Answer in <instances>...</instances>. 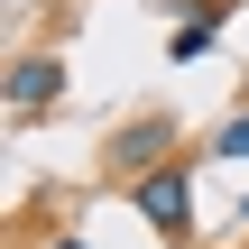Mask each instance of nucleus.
<instances>
[{
	"mask_svg": "<svg viewBox=\"0 0 249 249\" xmlns=\"http://www.w3.org/2000/svg\"><path fill=\"white\" fill-rule=\"evenodd\" d=\"M129 203H139V222H148L157 240H194V176H185V166L139 176V185H129Z\"/></svg>",
	"mask_w": 249,
	"mask_h": 249,
	"instance_id": "1",
	"label": "nucleus"
},
{
	"mask_svg": "<svg viewBox=\"0 0 249 249\" xmlns=\"http://www.w3.org/2000/svg\"><path fill=\"white\" fill-rule=\"evenodd\" d=\"M65 92V55H18L9 65V111H46Z\"/></svg>",
	"mask_w": 249,
	"mask_h": 249,
	"instance_id": "2",
	"label": "nucleus"
},
{
	"mask_svg": "<svg viewBox=\"0 0 249 249\" xmlns=\"http://www.w3.org/2000/svg\"><path fill=\"white\" fill-rule=\"evenodd\" d=\"M111 166H120L129 185H139V176H157V166H166V120H129V129L111 139Z\"/></svg>",
	"mask_w": 249,
	"mask_h": 249,
	"instance_id": "3",
	"label": "nucleus"
},
{
	"mask_svg": "<svg viewBox=\"0 0 249 249\" xmlns=\"http://www.w3.org/2000/svg\"><path fill=\"white\" fill-rule=\"evenodd\" d=\"M213 37H222V0H203V9H194V18L176 28V46H166V55H176V65H194V55H203Z\"/></svg>",
	"mask_w": 249,
	"mask_h": 249,
	"instance_id": "4",
	"label": "nucleus"
},
{
	"mask_svg": "<svg viewBox=\"0 0 249 249\" xmlns=\"http://www.w3.org/2000/svg\"><path fill=\"white\" fill-rule=\"evenodd\" d=\"M213 157H240V166H249V111H240V120H222V129H213Z\"/></svg>",
	"mask_w": 249,
	"mask_h": 249,
	"instance_id": "5",
	"label": "nucleus"
},
{
	"mask_svg": "<svg viewBox=\"0 0 249 249\" xmlns=\"http://www.w3.org/2000/svg\"><path fill=\"white\" fill-rule=\"evenodd\" d=\"M46 249H92V240H74V231H65V240H46Z\"/></svg>",
	"mask_w": 249,
	"mask_h": 249,
	"instance_id": "6",
	"label": "nucleus"
}]
</instances>
